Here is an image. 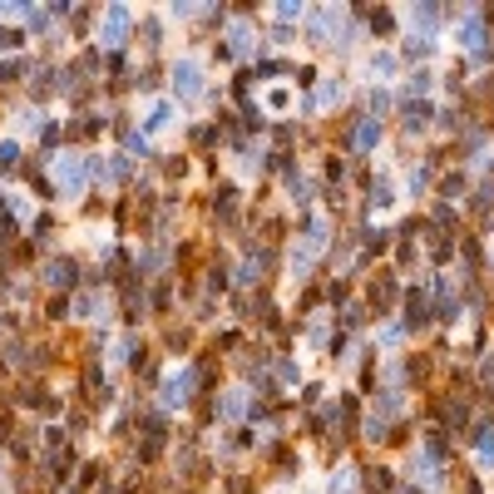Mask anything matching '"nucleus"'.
<instances>
[{"label": "nucleus", "mask_w": 494, "mask_h": 494, "mask_svg": "<svg viewBox=\"0 0 494 494\" xmlns=\"http://www.w3.org/2000/svg\"><path fill=\"white\" fill-rule=\"evenodd\" d=\"M435 20H440V10H435V5H415V10H410V25H420V35H435V30H430Z\"/></svg>", "instance_id": "obj_6"}, {"label": "nucleus", "mask_w": 494, "mask_h": 494, "mask_svg": "<svg viewBox=\"0 0 494 494\" xmlns=\"http://www.w3.org/2000/svg\"><path fill=\"white\" fill-rule=\"evenodd\" d=\"M168 124H173V109H168V104H154V109H149V119H144V129H149V134H163Z\"/></svg>", "instance_id": "obj_5"}, {"label": "nucleus", "mask_w": 494, "mask_h": 494, "mask_svg": "<svg viewBox=\"0 0 494 494\" xmlns=\"http://www.w3.org/2000/svg\"><path fill=\"white\" fill-rule=\"evenodd\" d=\"M168 80H173V95L183 99V104H198V99H203V65H198V60H178V65L168 70Z\"/></svg>", "instance_id": "obj_1"}, {"label": "nucleus", "mask_w": 494, "mask_h": 494, "mask_svg": "<svg viewBox=\"0 0 494 494\" xmlns=\"http://www.w3.org/2000/svg\"><path fill=\"white\" fill-rule=\"evenodd\" d=\"M376 139H381V124H376V119H366V124L356 129V149H376Z\"/></svg>", "instance_id": "obj_9"}, {"label": "nucleus", "mask_w": 494, "mask_h": 494, "mask_svg": "<svg viewBox=\"0 0 494 494\" xmlns=\"http://www.w3.org/2000/svg\"><path fill=\"white\" fill-rule=\"evenodd\" d=\"M232 45H237V50H252V35H247V30L237 25V30H232Z\"/></svg>", "instance_id": "obj_16"}, {"label": "nucleus", "mask_w": 494, "mask_h": 494, "mask_svg": "<svg viewBox=\"0 0 494 494\" xmlns=\"http://www.w3.org/2000/svg\"><path fill=\"white\" fill-rule=\"evenodd\" d=\"M475 455H480V465H485V470L494 465V430H485V435H480V445H475Z\"/></svg>", "instance_id": "obj_11"}, {"label": "nucleus", "mask_w": 494, "mask_h": 494, "mask_svg": "<svg viewBox=\"0 0 494 494\" xmlns=\"http://www.w3.org/2000/svg\"><path fill=\"white\" fill-rule=\"evenodd\" d=\"M80 311H85V316H104V296H85V301H80Z\"/></svg>", "instance_id": "obj_14"}, {"label": "nucleus", "mask_w": 494, "mask_h": 494, "mask_svg": "<svg viewBox=\"0 0 494 494\" xmlns=\"http://www.w3.org/2000/svg\"><path fill=\"white\" fill-rule=\"evenodd\" d=\"M341 99H346V85H341V80H326V85L316 90V104H321V109H326V104H341Z\"/></svg>", "instance_id": "obj_8"}, {"label": "nucleus", "mask_w": 494, "mask_h": 494, "mask_svg": "<svg viewBox=\"0 0 494 494\" xmlns=\"http://www.w3.org/2000/svg\"><path fill=\"white\" fill-rule=\"evenodd\" d=\"M371 75H376V80H391L395 75V55H371Z\"/></svg>", "instance_id": "obj_10"}, {"label": "nucleus", "mask_w": 494, "mask_h": 494, "mask_svg": "<svg viewBox=\"0 0 494 494\" xmlns=\"http://www.w3.org/2000/svg\"><path fill=\"white\" fill-rule=\"evenodd\" d=\"M391 178H381V183H376V208H391Z\"/></svg>", "instance_id": "obj_15"}, {"label": "nucleus", "mask_w": 494, "mask_h": 494, "mask_svg": "<svg viewBox=\"0 0 494 494\" xmlns=\"http://www.w3.org/2000/svg\"><path fill=\"white\" fill-rule=\"evenodd\" d=\"M242 405H247V386H242V391H232L227 400H222V415L232 420V415H242Z\"/></svg>", "instance_id": "obj_12"}, {"label": "nucleus", "mask_w": 494, "mask_h": 494, "mask_svg": "<svg viewBox=\"0 0 494 494\" xmlns=\"http://www.w3.org/2000/svg\"><path fill=\"white\" fill-rule=\"evenodd\" d=\"M129 40V10L124 5H109L104 15V45H124Z\"/></svg>", "instance_id": "obj_3"}, {"label": "nucleus", "mask_w": 494, "mask_h": 494, "mask_svg": "<svg viewBox=\"0 0 494 494\" xmlns=\"http://www.w3.org/2000/svg\"><path fill=\"white\" fill-rule=\"evenodd\" d=\"M410 470H415L430 490H440V470H435V460H430V455H415V465H410Z\"/></svg>", "instance_id": "obj_7"}, {"label": "nucleus", "mask_w": 494, "mask_h": 494, "mask_svg": "<svg viewBox=\"0 0 494 494\" xmlns=\"http://www.w3.org/2000/svg\"><path fill=\"white\" fill-rule=\"evenodd\" d=\"M50 282H70V262H55L50 267Z\"/></svg>", "instance_id": "obj_17"}, {"label": "nucleus", "mask_w": 494, "mask_h": 494, "mask_svg": "<svg viewBox=\"0 0 494 494\" xmlns=\"http://www.w3.org/2000/svg\"><path fill=\"white\" fill-rule=\"evenodd\" d=\"M188 381H193V371H178V376L163 386V405H183V400H188Z\"/></svg>", "instance_id": "obj_4"}, {"label": "nucleus", "mask_w": 494, "mask_h": 494, "mask_svg": "<svg viewBox=\"0 0 494 494\" xmlns=\"http://www.w3.org/2000/svg\"><path fill=\"white\" fill-rule=\"evenodd\" d=\"M55 183H60V193L75 198L85 188V159H75V154H60L55 159Z\"/></svg>", "instance_id": "obj_2"}, {"label": "nucleus", "mask_w": 494, "mask_h": 494, "mask_svg": "<svg viewBox=\"0 0 494 494\" xmlns=\"http://www.w3.org/2000/svg\"><path fill=\"white\" fill-rule=\"evenodd\" d=\"M460 40H465L470 50H480V45H485V30H480V20H470V25L460 30Z\"/></svg>", "instance_id": "obj_13"}]
</instances>
